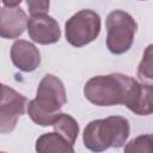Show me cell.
Instances as JSON below:
<instances>
[{
    "label": "cell",
    "instance_id": "9c48e42d",
    "mask_svg": "<svg viewBox=\"0 0 153 153\" xmlns=\"http://www.w3.org/2000/svg\"><path fill=\"white\" fill-rule=\"evenodd\" d=\"M152 91H153L152 84L139 82L137 80L134 79L123 105H126L131 112L136 115L140 116L151 115L153 111Z\"/></svg>",
    "mask_w": 153,
    "mask_h": 153
},
{
    "label": "cell",
    "instance_id": "8fae6325",
    "mask_svg": "<svg viewBox=\"0 0 153 153\" xmlns=\"http://www.w3.org/2000/svg\"><path fill=\"white\" fill-rule=\"evenodd\" d=\"M36 151L39 153H49V152H68L74 153V148L69 145L60 134L45 133L41 135L36 141Z\"/></svg>",
    "mask_w": 153,
    "mask_h": 153
},
{
    "label": "cell",
    "instance_id": "7a4b0ae2",
    "mask_svg": "<svg viewBox=\"0 0 153 153\" xmlns=\"http://www.w3.org/2000/svg\"><path fill=\"white\" fill-rule=\"evenodd\" d=\"M130 133L129 121L122 116H109L91 121L84 129V146L92 152H103L110 147L124 146Z\"/></svg>",
    "mask_w": 153,
    "mask_h": 153
},
{
    "label": "cell",
    "instance_id": "52a82bcc",
    "mask_svg": "<svg viewBox=\"0 0 153 153\" xmlns=\"http://www.w3.org/2000/svg\"><path fill=\"white\" fill-rule=\"evenodd\" d=\"M26 29L29 37L38 44H53L61 37L57 22L48 14H35L27 19Z\"/></svg>",
    "mask_w": 153,
    "mask_h": 153
},
{
    "label": "cell",
    "instance_id": "3957f363",
    "mask_svg": "<svg viewBox=\"0 0 153 153\" xmlns=\"http://www.w3.org/2000/svg\"><path fill=\"white\" fill-rule=\"evenodd\" d=\"M133 80V78L121 73L92 76L84 86V96L98 106L124 104Z\"/></svg>",
    "mask_w": 153,
    "mask_h": 153
},
{
    "label": "cell",
    "instance_id": "ba28073f",
    "mask_svg": "<svg viewBox=\"0 0 153 153\" xmlns=\"http://www.w3.org/2000/svg\"><path fill=\"white\" fill-rule=\"evenodd\" d=\"M27 17L20 7H0V37L14 39L23 35L26 29Z\"/></svg>",
    "mask_w": 153,
    "mask_h": 153
},
{
    "label": "cell",
    "instance_id": "4fadbf2b",
    "mask_svg": "<svg viewBox=\"0 0 153 153\" xmlns=\"http://www.w3.org/2000/svg\"><path fill=\"white\" fill-rule=\"evenodd\" d=\"M152 44H149L142 56V60L137 67V76L140 78V80L145 84H152V79H153V62H152Z\"/></svg>",
    "mask_w": 153,
    "mask_h": 153
},
{
    "label": "cell",
    "instance_id": "8992f818",
    "mask_svg": "<svg viewBox=\"0 0 153 153\" xmlns=\"http://www.w3.org/2000/svg\"><path fill=\"white\" fill-rule=\"evenodd\" d=\"M27 99L10 86L4 85L0 97V134L14 130L18 118L25 112Z\"/></svg>",
    "mask_w": 153,
    "mask_h": 153
},
{
    "label": "cell",
    "instance_id": "e0dca14e",
    "mask_svg": "<svg viewBox=\"0 0 153 153\" xmlns=\"http://www.w3.org/2000/svg\"><path fill=\"white\" fill-rule=\"evenodd\" d=\"M2 88H4V84L0 82V97H1V94H2Z\"/></svg>",
    "mask_w": 153,
    "mask_h": 153
},
{
    "label": "cell",
    "instance_id": "7c38bea8",
    "mask_svg": "<svg viewBox=\"0 0 153 153\" xmlns=\"http://www.w3.org/2000/svg\"><path fill=\"white\" fill-rule=\"evenodd\" d=\"M51 126L54 127V131L60 134L69 145L73 146L75 143L79 134V124L74 117L68 114L60 112Z\"/></svg>",
    "mask_w": 153,
    "mask_h": 153
},
{
    "label": "cell",
    "instance_id": "6da1fadb",
    "mask_svg": "<svg viewBox=\"0 0 153 153\" xmlns=\"http://www.w3.org/2000/svg\"><path fill=\"white\" fill-rule=\"evenodd\" d=\"M67 96L63 82L53 74H47L39 81L36 98L27 104V115L38 126L49 127L66 104Z\"/></svg>",
    "mask_w": 153,
    "mask_h": 153
},
{
    "label": "cell",
    "instance_id": "5b68a950",
    "mask_svg": "<svg viewBox=\"0 0 153 153\" xmlns=\"http://www.w3.org/2000/svg\"><path fill=\"white\" fill-rule=\"evenodd\" d=\"M100 24L98 13L92 10H81L73 14L65 24L66 41L75 48H81L98 37Z\"/></svg>",
    "mask_w": 153,
    "mask_h": 153
},
{
    "label": "cell",
    "instance_id": "ac0fdd59",
    "mask_svg": "<svg viewBox=\"0 0 153 153\" xmlns=\"http://www.w3.org/2000/svg\"><path fill=\"white\" fill-rule=\"evenodd\" d=\"M142 1H143V0H142Z\"/></svg>",
    "mask_w": 153,
    "mask_h": 153
},
{
    "label": "cell",
    "instance_id": "9a60e30c",
    "mask_svg": "<svg viewBox=\"0 0 153 153\" xmlns=\"http://www.w3.org/2000/svg\"><path fill=\"white\" fill-rule=\"evenodd\" d=\"M26 5L31 16L47 14L50 6V0H26Z\"/></svg>",
    "mask_w": 153,
    "mask_h": 153
},
{
    "label": "cell",
    "instance_id": "30bf717a",
    "mask_svg": "<svg viewBox=\"0 0 153 153\" xmlns=\"http://www.w3.org/2000/svg\"><path fill=\"white\" fill-rule=\"evenodd\" d=\"M11 60L22 72H33L41 63L39 50L29 41L17 39L11 47Z\"/></svg>",
    "mask_w": 153,
    "mask_h": 153
},
{
    "label": "cell",
    "instance_id": "2e32d148",
    "mask_svg": "<svg viewBox=\"0 0 153 153\" xmlns=\"http://www.w3.org/2000/svg\"><path fill=\"white\" fill-rule=\"evenodd\" d=\"M4 2L5 6H8V7H14V6H18L22 0H1Z\"/></svg>",
    "mask_w": 153,
    "mask_h": 153
},
{
    "label": "cell",
    "instance_id": "5bb4252c",
    "mask_svg": "<svg viewBox=\"0 0 153 153\" xmlns=\"http://www.w3.org/2000/svg\"><path fill=\"white\" fill-rule=\"evenodd\" d=\"M152 135H140L124 146V152H152Z\"/></svg>",
    "mask_w": 153,
    "mask_h": 153
},
{
    "label": "cell",
    "instance_id": "277c9868",
    "mask_svg": "<svg viewBox=\"0 0 153 153\" xmlns=\"http://www.w3.org/2000/svg\"><path fill=\"white\" fill-rule=\"evenodd\" d=\"M106 47L110 53L121 55L127 53L135 38L137 24L134 18L124 11L115 10L106 17Z\"/></svg>",
    "mask_w": 153,
    "mask_h": 153
}]
</instances>
